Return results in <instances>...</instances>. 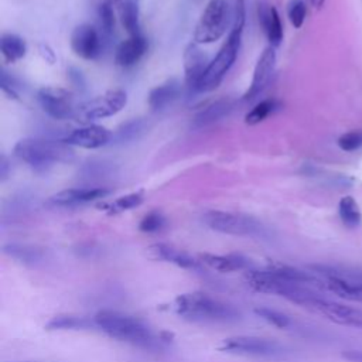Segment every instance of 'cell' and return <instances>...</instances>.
Listing matches in <instances>:
<instances>
[{
  "label": "cell",
  "mask_w": 362,
  "mask_h": 362,
  "mask_svg": "<svg viewBox=\"0 0 362 362\" xmlns=\"http://www.w3.org/2000/svg\"><path fill=\"white\" fill-rule=\"evenodd\" d=\"M127 103V95L122 89H110L76 106L75 119L89 123L119 113Z\"/></svg>",
  "instance_id": "52a82bcc"
},
{
  "label": "cell",
  "mask_w": 362,
  "mask_h": 362,
  "mask_svg": "<svg viewBox=\"0 0 362 362\" xmlns=\"http://www.w3.org/2000/svg\"><path fill=\"white\" fill-rule=\"evenodd\" d=\"M165 218L161 212L158 211H151L148 212L147 215L143 216V219L140 221V225H139V229L141 232H158L161 230L164 226H165Z\"/></svg>",
  "instance_id": "d6a6232c"
},
{
  "label": "cell",
  "mask_w": 362,
  "mask_h": 362,
  "mask_svg": "<svg viewBox=\"0 0 362 362\" xmlns=\"http://www.w3.org/2000/svg\"><path fill=\"white\" fill-rule=\"evenodd\" d=\"M71 48L82 59H96L102 52V37L93 25L81 24L72 31Z\"/></svg>",
  "instance_id": "7c38bea8"
},
{
  "label": "cell",
  "mask_w": 362,
  "mask_h": 362,
  "mask_svg": "<svg viewBox=\"0 0 362 362\" xmlns=\"http://www.w3.org/2000/svg\"><path fill=\"white\" fill-rule=\"evenodd\" d=\"M221 349L228 354L236 355H253V356H276L284 352L283 345L273 339L250 337V335H238L223 339Z\"/></svg>",
  "instance_id": "30bf717a"
},
{
  "label": "cell",
  "mask_w": 362,
  "mask_h": 362,
  "mask_svg": "<svg viewBox=\"0 0 362 362\" xmlns=\"http://www.w3.org/2000/svg\"><path fill=\"white\" fill-rule=\"evenodd\" d=\"M310 6H313L314 8H321L322 4L325 3V0H307Z\"/></svg>",
  "instance_id": "ab89813d"
},
{
  "label": "cell",
  "mask_w": 362,
  "mask_h": 362,
  "mask_svg": "<svg viewBox=\"0 0 362 362\" xmlns=\"http://www.w3.org/2000/svg\"><path fill=\"white\" fill-rule=\"evenodd\" d=\"M230 10L226 0H209L195 25V44H211L219 40L229 25Z\"/></svg>",
  "instance_id": "8992f818"
},
{
  "label": "cell",
  "mask_w": 362,
  "mask_h": 362,
  "mask_svg": "<svg viewBox=\"0 0 362 362\" xmlns=\"http://www.w3.org/2000/svg\"><path fill=\"white\" fill-rule=\"evenodd\" d=\"M199 260L208 267L221 273H230V272L243 270L249 267V260L242 255H236V253H230V255L201 253Z\"/></svg>",
  "instance_id": "ffe728a7"
},
{
  "label": "cell",
  "mask_w": 362,
  "mask_h": 362,
  "mask_svg": "<svg viewBox=\"0 0 362 362\" xmlns=\"http://www.w3.org/2000/svg\"><path fill=\"white\" fill-rule=\"evenodd\" d=\"M38 49H40V54H41V57L47 61V62H49V64H54V61H55V54H54V51L48 47V45H45V44H41L40 47H38Z\"/></svg>",
  "instance_id": "8d00e7d4"
},
{
  "label": "cell",
  "mask_w": 362,
  "mask_h": 362,
  "mask_svg": "<svg viewBox=\"0 0 362 362\" xmlns=\"http://www.w3.org/2000/svg\"><path fill=\"white\" fill-rule=\"evenodd\" d=\"M338 146L344 151H355L362 147V129L348 132L338 139Z\"/></svg>",
  "instance_id": "e575fe53"
},
{
  "label": "cell",
  "mask_w": 362,
  "mask_h": 362,
  "mask_svg": "<svg viewBox=\"0 0 362 362\" xmlns=\"http://www.w3.org/2000/svg\"><path fill=\"white\" fill-rule=\"evenodd\" d=\"M0 167H1V171H0V175H1V181H4L7 178V161L4 157H1V161H0Z\"/></svg>",
  "instance_id": "f35d334b"
},
{
  "label": "cell",
  "mask_w": 362,
  "mask_h": 362,
  "mask_svg": "<svg viewBox=\"0 0 362 362\" xmlns=\"http://www.w3.org/2000/svg\"><path fill=\"white\" fill-rule=\"evenodd\" d=\"M113 4L109 0H105L98 7V16L100 27L105 34H112L115 30V10Z\"/></svg>",
  "instance_id": "1f68e13d"
},
{
  "label": "cell",
  "mask_w": 362,
  "mask_h": 362,
  "mask_svg": "<svg viewBox=\"0 0 362 362\" xmlns=\"http://www.w3.org/2000/svg\"><path fill=\"white\" fill-rule=\"evenodd\" d=\"M181 92V85L177 79H170L154 89L150 90L148 93V106L153 112L163 110L168 105H171Z\"/></svg>",
  "instance_id": "44dd1931"
},
{
  "label": "cell",
  "mask_w": 362,
  "mask_h": 362,
  "mask_svg": "<svg viewBox=\"0 0 362 362\" xmlns=\"http://www.w3.org/2000/svg\"><path fill=\"white\" fill-rule=\"evenodd\" d=\"M288 20L294 28H300L304 24L307 16V6L303 0H293L288 6Z\"/></svg>",
  "instance_id": "836d02e7"
},
{
  "label": "cell",
  "mask_w": 362,
  "mask_h": 362,
  "mask_svg": "<svg viewBox=\"0 0 362 362\" xmlns=\"http://www.w3.org/2000/svg\"><path fill=\"white\" fill-rule=\"evenodd\" d=\"M342 356H344L348 362H362V351H355V349L345 351V352L342 354Z\"/></svg>",
  "instance_id": "74e56055"
},
{
  "label": "cell",
  "mask_w": 362,
  "mask_h": 362,
  "mask_svg": "<svg viewBox=\"0 0 362 362\" xmlns=\"http://www.w3.org/2000/svg\"><path fill=\"white\" fill-rule=\"evenodd\" d=\"M150 253L156 257V259H161L164 262L173 263L178 267L182 269H188V270H199V260L194 259L189 253L177 249L174 246L165 245V243H156L153 246L148 247Z\"/></svg>",
  "instance_id": "ac0fdd59"
},
{
  "label": "cell",
  "mask_w": 362,
  "mask_h": 362,
  "mask_svg": "<svg viewBox=\"0 0 362 362\" xmlns=\"http://www.w3.org/2000/svg\"><path fill=\"white\" fill-rule=\"evenodd\" d=\"M310 269L321 279L320 288L341 298L362 301V272L325 264H313Z\"/></svg>",
  "instance_id": "5b68a950"
},
{
  "label": "cell",
  "mask_w": 362,
  "mask_h": 362,
  "mask_svg": "<svg viewBox=\"0 0 362 362\" xmlns=\"http://www.w3.org/2000/svg\"><path fill=\"white\" fill-rule=\"evenodd\" d=\"M1 89L4 93H7L10 98L13 99H18V93L16 90V86L11 81V78H8L6 71H1Z\"/></svg>",
  "instance_id": "d590c367"
},
{
  "label": "cell",
  "mask_w": 362,
  "mask_h": 362,
  "mask_svg": "<svg viewBox=\"0 0 362 362\" xmlns=\"http://www.w3.org/2000/svg\"><path fill=\"white\" fill-rule=\"evenodd\" d=\"M274 65H276V51H274V47L270 45L263 49V52L260 54L256 62L252 83L243 95L245 100H253L266 89V86L272 79Z\"/></svg>",
  "instance_id": "4fadbf2b"
},
{
  "label": "cell",
  "mask_w": 362,
  "mask_h": 362,
  "mask_svg": "<svg viewBox=\"0 0 362 362\" xmlns=\"http://www.w3.org/2000/svg\"><path fill=\"white\" fill-rule=\"evenodd\" d=\"M232 100L230 99H218L208 105L205 109H202L194 119L195 127H205L209 126L222 117L228 116L232 110Z\"/></svg>",
  "instance_id": "7402d4cb"
},
{
  "label": "cell",
  "mask_w": 362,
  "mask_h": 362,
  "mask_svg": "<svg viewBox=\"0 0 362 362\" xmlns=\"http://www.w3.org/2000/svg\"><path fill=\"white\" fill-rule=\"evenodd\" d=\"M120 21L123 28L130 34H140L139 23V4L137 0H123L120 4Z\"/></svg>",
  "instance_id": "484cf974"
},
{
  "label": "cell",
  "mask_w": 362,
  "mask_h": 362,
  "mask_svg": "<svg viewBox=\"0 0 362 362\" xmlns=\"http://www.w3.org/2000/svg\"><path fill=\"white\" fill-rule=\"evenodd\" d=\"M14 154L35 170H47L57 163H69L75 157L72 146L64 140L34 137L18 140L14 146Z\"/></svg>",
  "instance_id": "3957f363"
},
{
  "label": "cell",
  "mask_w": 362,
  "mask_h": 362,
  "mask_svg": "<svg viewBox=\"0 0 362 362\" xmlns=\"http://www.w3.org/2000/svg\"><path fill=\"white\" fill-rule=\"evenodd\" d=\"M204 222L214 230L235 235V236H256L263 230L262 223L242 214H232L225 211H208L204 214Z\"/></svg>",
  "instance_id": "9c48e42d"
},
{
  "label": "cell",
  "mask_w": 362,
  "mask_h": 362,
  "mask_svg": "<svg viewBox=\"0 0 362 362\" xmlns=\"http://www.w3.org/2000/svg\"><path fill=\"white\" fill-rule=\"evenodd\" d=\"M38 103L41 109L51 117L57 120H64L74 117L76 112L74 93L64 88L45 86L41 88L37 93Z\"/></svg>",
  "instance_id": "8fae6325"
},
{
  "label": "cell",
  "mask_w": 362,
  "mask_h": 362,
  "mask_svg": "<svg viewBox=\"0 0 362 362\" xmlns=\"http://www.w3.org/2000/svg\"><path fill=\"white\" fill-rule=\"evenodd\" d=\"M301 307L308 308L314 313H318L335 324L362 329V310L361 308L332 301L329 298L318 296L315 291H313L305 298V301L303 303Z\"/></svg>",
  "instance_id": "ba28073f"
},
{
  "label": "cell",
  "mask_w": 362,
  "mask_h": 362,
  "mask_svg": "<svg viewBox=\"0 0 362 362\" xmlns=\"http://www.w3.org/2000/svg\"><path fill=\"white\" fill-rule=\"evenodd\" d=\"M148 41L144 35L136 34L130 35L127 40L122 41L116 48L115 62L122 68H130L136 65L147 52Z\"/></svg>",
  "instance_id": "9a60e30c"
},
{
  "label": "cell",
  "mask_w": 362,
  "mask_h": 362,
  "mask_svg": "<svg viewBox=\"0 0 362 362\" xmlns=\"http://www.w3.org/2000/svg\"><path fill=\"white\" fill-rule=\"evenodd\" d=\"M4 253L17 259L24 264H35L42 260L44 252L35 246L20 245V243H8L3 247Z\"/></svg>",
  "instance_id": "cb8c5ba5"
},
{
  "label": "cell",
  "mask_w": 362,
  "mask_h": 362,
  "mask_svg": "<svg viewBox=\"0 0 362 362\" xmlns=\"http://www.w3.org/2000/svg\"><path fill=\"white\" fill-rule=\"evenodd\" d=\"M242 33L243 30L240 28H235V27L230 28L225 44L221 47L215 58L208 64L205 72L202 74L195 88V92H211L221 85L225 75L236 61V57L240 48Z\"/></svg>",
  "instance_id": "277c9868"
},
{
  "label": "cell",
  "mask_w": 362,
  "mask_h": 362,
  "mask_svg": "<svg viewBox=\"0 0 362 362\" xmlns=\"http://www.w3.org/2000/svg\"><path fill=\"white\" fill-rule=\"evenodd\" d=\"M147 130V123L143 119H132L123 123L117 132L113 134V139L117 143H129L140 139V136Z\"/></svg>",
  "instance_id": "f1b7e54d"
},
{
  "label": "cell",
  "mask_w": 362,
  "mask_h": 362,
  "mask_svg": "<svg viewBox=\"0 0 362 362\" xmlns=\"http://www.w3.org/2000/svg\"><path fill=\"white\" fill-rule=\"evenodd\" d=\"M113 134L103 126L88 124L79 129H75L68 134L64 141L69 146H76L82 148H99L106 146L112 140Z\"/></svg>",
  "instance_id": "5bb4252c"
},
{
  "label": "cell",
  "mask_w": 362,
  "mask_h": 362,
  "mask_svg": "<svg viewBox=\"0 0 362 362\" xmlns=\"http://www.w3.org/2000/svg\"><path fill=\"white\" fill-rule=\"evenodd\" d=\"M205 62L206 55L199 49L198 44H189L184 52L185 85L189 92H195V88L208 66V64Z\"/></svg>",
  "instance_id": "e0dca14e"
},
{
  "label": "cell",
  "mask_w": 362,
  "mask_h": 362,
  "mask_svg": "<svg viewBox=\"0 0 362 362\" xmlns=\"http://www.w3.org/2000/svg\"><path fill=\"white\" fill-rule=\"evenodd\" d=\"M280 107V103L276 99H264L256 103L252 110H249L245 116V123L249 126H255L260 122H263L267 116H270L273 112H276Z\"/></svg>",
  "instance_id": "f546056e"
},
{
  "label": "cell",
  "mask_w": 362,
  "mask_h": 362,
  "mask_svg": "<svg viewBox=\"0 0 362 362\" xmlns=\"http://www.w3.org/2000/svg\"><path fill=\"white\" fill-rule=\"evenodd\" d=\"M92 327H96L93 318L89 320L75 315H57L45 325L47 329H89Z\"/></svg>",
  "instance_id": "4316f807"
},
{
  "label": "cell",
  "mask_w": 362,
  "mask_h": 362,
  "mask_svg": "<svg viewBox=\"0 0 362 362\" xmlns=\"http://www.w3.org/2000/svg\"><path fill=\"white\" fill-rule=\"evenodd\" d=\"M338 214H339L342 223L346 228L355 229L361 225V221H362L361 209H359L358 202L352 197L346 195V197L341 198V201L338 204Z\"/></svg>",
  "instance_id": "d4e9b609"
},
{
  "label": "cell",
  "mask_w": 362,
  "mask_h": 362,
  "mask_svg": "<svg viewBox=\"0 0 362 362\" xmlns=\"http://www.w3.org/2000/svg\"><path fill=\"white\" fill-rule=\"evenodd\" d=\"M109 192L110 191L106 188H69L52 195L49 204L54 206H75L105 198Z\"/></svg>",
  "instance_id": "2e32d148"
},
{
  "label": "cell",
  "mask_w": 362,
  "mask_h": 362,
  "mask_svg": "<svg viewBox=\"0 0 362 362\" xmlns=\"http://www.w3.org/2000/svg\"><path fill=\"white\" fill-rule=\"evenodd\" d=\"M0 52L6 62H17L27 54V42L17 34H3L0 38Z\"/></svg>",
  "instance_id": "603a6c76"
},
{
  "label": "cell",
  "mask_w": 362,
  "mask_h": 362,
  "mask_svg": "<svg viewBox=\"0 0 362 362\" xmlns=\"http://www.w3.org/2000/svg\"><path fill=\"white\" fill-rule=\"evenodd\" d=\"M173 310L177 315L194 322H228L240 317V313L233 305L202 291L178 296L173 303Z\"/></svg>",
  "instance_id": "6da1fadb"
},
{
  "label": "cell",
  "mask_w": 362,
  "mask_h": 362,
  "mask_svg": "<svg viewBox=\"0 0 362 362\" xmlns=\"http://www.w3.org/2000/svg\"><path fill=\"white\" fill-rule=\"evenodd\" d=\"M143 201H144V192L143 191H136V192L122 195V197L116 198L113 202L102 205V208L109 215H116V214H120V212H124V211L140 206L143 204Z\"/></svg>",
  "instance_id": "83f0119b"
},
{
  "label": "cell",
  "mask_w": 362,
  "mask_h": 362,
  "mask_svg": "<svg viewBox=\"0 0 362 362\" xmlns=\"http://www.w3.org/2000/svg\"><path fill=\"white\" fill-rule=\"evenodd\" d=\"M255 314L277 328H287L291 324L290 318L286 314H283L277 310H273V308L257 307V308H255Z\"/></svg>",
  "instance_id": "4dcf8cb0"
},
{
  "label": "cell",
  "mask_w": 362,
  "mask_h": 362,
  "mask_svg": "<svg viewBox=\"0 0 362 362\" xmlns=\"http://www.w3.org/2000/svg\"><path fill=\"white\" fill-rule=\"evenodd\" d=\"M93 321L96 328L113 339L144 348L154 344V337L150 327L137 317L119 311L102 310L95 314Z\"/></svg>",
  "instance_id": "7a4b0ae2"
},
{
  "label": "cell",
  "mask_w": 362,
  "mask_h": 362,
  "mask_svg": "<svg viewBox=\"0 0 362 362\" xmlns=\"http://www.w3.org/2000/svg\"><path fill=\"white\" fill-rule=\"evenodd\" d=\"M259 23L272 47H279L283 40V24L279 11L273 6L259 4Z\"/></svg>",
  "instance_id": "d6986e66"
}]
</instances>
